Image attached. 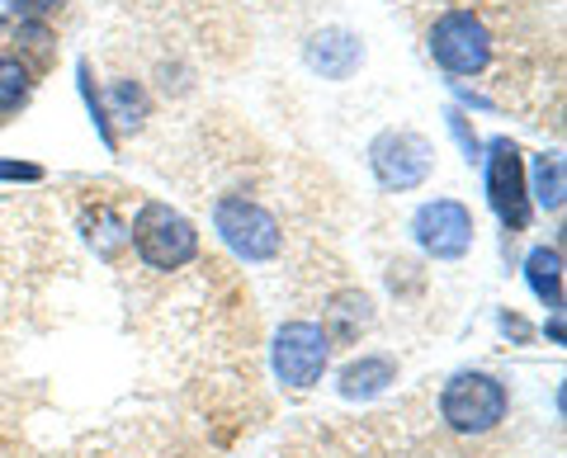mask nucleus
I'll list each match as a JSON object with an SVG mask.
<instances>
[{
	"instance_id": "obj_12",
	"label": "nucleus",
	"mask_w": 567,
	"mask_h": 458,
	"mask_svg": "<svg viewBox=\"0 0 567 458\" xmlns=\"http://www.w3.org/2000/svg\"><path fill=\"white\" fill-rule=\"evenodd\" d=\"M398 378V364L388 355H364L341 374V397H379L388 383Z\"/></svg>"
},
{
	"instance_id": "obj_15",
	"label": "nucleus",
	"mask_w": 567,
	"mask_h": 458,
	"mask_svg": "<svg viewBox=\"0 0 567 458\" xmlns=\"http://www.w3.org/2000/svg\"><path fill=\"white\" fill-rule=\"evenodd\" d=\"M91 222H100V232H91V241H95V251H100V256H114L118 246L128 241V227H123V222L110 214V208H100Z\"/></svg>"
},
{
	"instance_id": "obj_9",
	"label": "nucleus",
	"mask_w": 567,
	"mask_h": 458,
	"mask_svg": "<svg viewBox=\"0 0 567 458\" xmlns=\"http://www.w3.org/2000/svg\"><path fill=\"white\" fill-rule=\"evenodd\" d=\"M360 62H364V48L346 29H322L308 43V66H312V72H322L327 81H346Z\"/></svg>"
},
{
	"instance_id": "obj_3",
	"label": "nucleus",
	"mask_w": 567,
	"mask_h": 458,
	"mask_svg": "<svg viewBox=\"0 0 567 458\" xmlns=\"http://www.w3.org/2000/svg\"><path fill=\"white\" fill-rule=\"evenodd\" d=\"M431 58L450 76H477L492 62V33L473 10H450L431 29Z\"/></svg>"
},
{
	"instance_id": "obj_5",
	"label": "nucleus",
	"mask_w": 567,
	"mask_h": 458,
	"mask_svg": "<svg viewBox=\"0 0 567 458\" xmlns=\"http://www.w3.org/2000/svg\"><path fill=\"white\" fill-rule=\"evenodd\" d=\"M327 360H331V341L317 322H289L275 336V374L284 387H312L317 378L327 374Z\"/></svg>"
},
{
	"instance_id": "obj_16",
	"label": "nucleus",
	"mask_w": 567,
	"mask_h": 458,
	"mask_svg": "<svg viewBox=\"0 0 567 458\" xmlns=\"http://www.w3.org/2000/svg\"><path fill=\"white\" fill-rule=\"evenodd\" d=\"M0 180H43V170L39 166H29V162H0Z\"/></svg>"
},
{
	"instance_id": "obj_10",
	"label": "nucleus",
	"mask_w": 567,
	"mask_h": 458,
	"mask_svg": "<svg viewBox=\"0 0 567 458\" xmlns=\"http://www.w3.org/2000/svg\"><path fill=\"white\" fill-rule=\"evenodd\" d=\"M369 322H374V303H369L364 293H336L331 308H327V341H360V331H369Z\"/></svg>"
},
{
	"instance_id": "obj_1",
	"label": "nucleus",
	"mask_w": 567,
	"mask_h": 458,
	"mask_svg": "<svg viewBox=\"0 0 567 458\" xmlns=\"http://www.w3.org/2000/svg\"><path fill=\"white\" fill-rule=\"evenodd\" d=\"M128 241L152 270H181L199 256V232L194 222L181 218L171 204H142L128 227Z\"/></svg>"
},
{
	"instance_id": "obj_13",
	"label": "nucleus",
	"mask_w": 567,
	"mask_h": 458,
	"mask_svg": "<svg viewBox=\"0 0 567 458\" xmlns=\"http://www.w3.org/2000/svg\"><path fill=\"white\" fill-rule=\"evenodd\" d=\"M535 199H539V208H548V214L563 208V156L548 152L535 162Z\"/></svg>"
},
{
	"instance_id": "obj_4",
	"label": "nucleus",
	"mask_w": 567,
	"mask_h": 458,
	"mask_svg": "<svg viewBox=\"0 0 567 458\" xmlns=\"http://www.w3.org/2000/svg\"><path fill=\"white\" fill-rule=\"evenodd\" d=\"M213 227H218V237L233 246L241 260H275L279 256V222L275 214H265L260 204L251 199H223L218 214H213Z\"/></svg>"
},
{
	"instance_id": "obj_7",
	"label": "nucleus",
	"mask_w": 567,
	"mask_h": 458,
	"mask_svg": "<svg viewBox=\"0 0 567 458\" xmlns=\"http://www.w3.org/2000/svg\"><path fill=\"white\" fill-rule=\"evenodd\" d=\"M487 199L496 208V218L506 227L525 232L529 227V189H525V166H520V152L511 137H496L487 147Z\"/></svg>"
},
{
	"instance_id": "obj_6",
	"label": "nucleus",
	"mask_w": 567,
	"mask_h": 458,
	"mask_svg": "<svg viewBox=\"0 0 567 458\" xmlns=\"http://www.w3.org/2000/svg\"><path fill=\"white\" fill-rule=\"evenodd\" d=\"M369 166H374L379 185H388V189H416L425 175H431L435 152L421 133L388 128L374 137V147H369Z\"/></svg>"
},
{
	"instance_id": "obj_14",
	"label": "nucleus",
	"mask_w": 567,
	"mask_h": 458,
	"mask_svg": "<svg viewBox=\"0 0 567 458\" xmlns=\"http://www.w3.org/2000/svg\"><path fill=\"white\" fill-rule=\"evenodd\" d=\"M24 95H29V72H24V62L0 58V114L14 110V104H24Z\"/></svg>"
},
{
	"instance_id": "obj_18",
	"label": "nucleus",
	"mask_w": 567,
	"mask_h": 458,
	"mask_svg": "<svg viewBox=\"0 0 567 458\" xmlns=\"http://www.w3.org/2000/svg\"><path fill=\"white\" fill-rule=\"evenodd\" d=\"M58 6H62V0H24V10H33V14H52Z\"/></svg>"
},
{
	"instance_id": "obj_8",
	"label": "nucleus",
	"mask_w": 567,
	"mask_h": 458,
	"mask_svg": "<svg viewBox=\"0 0 567 458\" xmlns=\"http://www.w3.org/2000/svg\"><path fill=\"white\" fill-rule=\"evenodd\" d=\"M412 232H416L425 256L458 260L473 246V214L464 204H454V199H435L412 218Z\"/></svg>"
},
{
	"instance_id": "obj_11",
	"label": "nucleus",
	"mask_w": 567,
	"mask_h": 458,
	"mask_svg": "<svg viewBox=\"0 0 567 458\" xmlns=\"http://www.w3.org/2000/svg\"><path fill=\"white\" fill-rule=\"evenodd\" d=\"M525 279H529V289H535V298L548 312L563 308V256H558V246H539V251H529Z\"/></svg>"
},
{
	"instance_id": "obj_2",
	"label": "nucleus",
	"mask_w": 567,
	"mask_h": 458,
	"mask_svg": "<svg viewBox=\"0 0 567 458\" xmlns=\"http://www.w3.org/2000/svg\"><path fill=\"white\" fill-rule=\"evenodd\" d=\"M440 416L450 420V430L458 435H487L502 426L506 416V387L492 374H458L440 393Z\"/></svg>"
},
{
	"instance_id": "obj_17",
	"label": "nucleus",
	"mask_w": 567,
	"mask_h": 458,
	"mask_svg": "<svg viewBox=\"0 0 567 458\" xmlns=\"http://www.w3.org/2000/svg\"><path fill=\"white\" fill-rule=\"evenodd\" d=\"M450 128L458 133V143H464V152H468V162H473V156H477V143H473V137H468V128H464V118H458V114H450Z\"/></svg>"
}]
</instances>
